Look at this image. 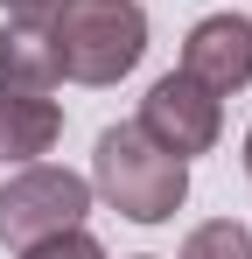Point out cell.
Here are the masks:
<instances>
[{
    "label": "cell",
    "instance_id": "cell-1",
    "mask_svg": "<svg viewBox=\"0 0 252 259\" xmlns=\"http://www.w3.org/2000/svg\"><path fill=\"white\" fill-rule=\"evenodd\" d=\"M91 196H105L126 224H168L189 196V161L161 154L140 126H105L91 147Z\"/></svg>",
    "mask_w": 252,
    "mask_h": 259
},
{
    "label": "cell",
    "instance_id": "cell-2",
    "mask_svg": "<svg viewBox=\"0 0 252 259\" xmlns=\"http://www.w3.org/2000/svg\"><path fill=\"white\" fill-rule=\"evenodd\" d=\"M49 42L70 84H119L147 56V7L140 0H63L49 14Z\"/></svg>",
    "mask_w": 252,
    "mask_h": 259
},
{
    "label": "cell",
    "instance_id": "cell-3",
    "mask_svg": "<svg viewBox=\"0 0 252 259\" xmlns=\"http://www.w3.org/2000/svg\"><path fill=\"white\" fill-rule=\"evenodd\" d=\"M91 217V175L56 168V161H21V168L0 182V245L21 252L35 238L56 231H77Z\"/></svg>",
    "mask_w": 252,
    "mask_h": 259
},
{
    "label": "cell",
    "instance_id": "cell-4",
    "mask_svg": "<svg viewBox=\"0 0 252 259\" xmlns=\"http://www.w3.org/2000/svg\"><path fill=\"white\" fill-rule=\"evenodd\" d=\"M133 126L147 133L161 154L189 161V154H210V147L224 140V98H217V91H203L189 70H168V77H154V84H147L140 119H133Z\"/></svg>",
    "mask_w": 252,
    "mask_h": 259
},
{
    "label": "cell",
    "instance_id": "cell-5",
    "mask_svg": "<svg viewBox=\"0 0 252 259\" xmlns=\"http://www.w3.org/2000/svg\"><path fill=\"white\" fill-rule=\"evenodd\" d=\"M182 70L203 91L231 98L252 84V21L245 14H203L189 35H182Z\"/></svg>",
    "mask_w": 252,
    "mask_h": 259
},
{
    "label": "cell",
    "instance_id": "cell-6",
    "mask_svg": "<svg viewBox=\"0 0 252 259\" xmlns=\"http://www.w3.org/2000/svg\"><path fill=\"white\" fill-rule=\"evenodd\" d=\"M63 84V63L49 42V21H0V98H49Z\"/></svg>",
    "mask_w": 252,
    "mask_h": 259
},
{
    "label": "cell",
    "instance_id": "cell-7",
    "mask_svg": "<svg viewBox=\"0 0 252 259\" xmlns=\"http://www.w3.org/2000/svg\"><path fill=\"white\" fill-rule=\"evenodd\" d=\"M63 133V112L56 98H0V161H42Z\"/></svg>",
    "mask_w": 252,
    "mask_h": 259
},
{
    "label": "cell",
    "instance_id": "cell-8",
    "mask_svg": "<svg viewBox=\"0 0 252 259\" xmlns=\"http://www.w3.org/2000/svg\"><path fill=\"white\" fill-rule=\"evenodd\" d=\"M175 259H252V231L238 217H210V224H196V231L182 238Z\"/></svg>",
    "mask_w": 252,
    "mask_h": 259
},
{
    "label": "cell",
    "instance_id": "cell-9",
    "mask_svg": "<svg viewBox=\"0 0 252 259\" xmlns=\"http://www.w3.org/2000/svg\"><path fill=\"white\" fill-rule=\"evenodd\" d=\"M21 259H105V245L91 238V231H56V238H35V245H21Z\"/></svg>",
    "mask_w": 252,
    "mask_h": 259
},
{
    "label": "cell",
    "instance_id": "cell-10",
    "mask_svg": "<svg viewBox=\"0 0 252 259\" xmlns=\"http://www.w3.org/2000/svg\"><path fill=\"white\" fill-rule=\"evenodd\" d=\"M0 7H7V21H49L63 0H0Z\"/></svg>",
    "mask_w": 252,
    "mask_h": 259
},
{
    "label": "cell",
    "instance_id": "cell-11",
    "mask_svg": "<svg viewBox=\"0 0 252 259\" xmlns=\"http://www.w3.org/2000/svg\"><path fill=\"white\" fill-rule=\"evenodd\" d=\"M245 175H252V126H245Z\"/></svg>",
    "mask_w": 252,
    "mask_h": 259
},
{
    "label": "cell",
    "instance_id": "cell-12",
    "mask_svg": "<svg viewBox=\"0 0 252 259\" xmlns=\"http://www.w3.org/2000/svg\"><path fill=\"white\" fill-rule=\"evenodd\" d=\"M133 259H147V252H133Z\"/></svg>",
    "mask_w": 252,
    "mask_h": 259
}]
</instances>
